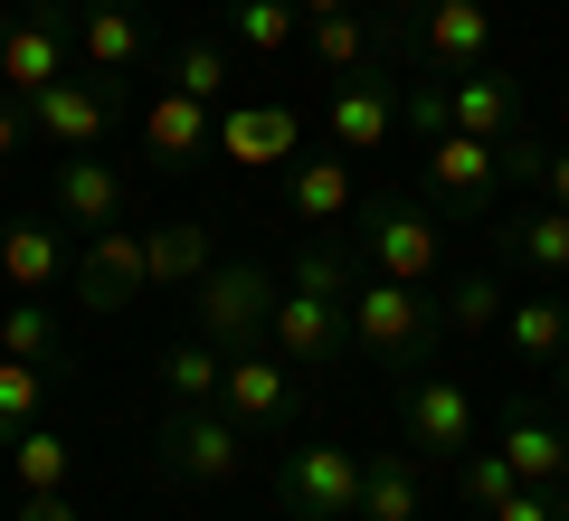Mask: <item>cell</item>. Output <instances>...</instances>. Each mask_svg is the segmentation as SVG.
<instances>
[{
    "label": "cell",
    "mask_w": 569,
    "mask_h": 521,
    "mask_svg": "<svg viewBox=\"0 0 569 521\" xmlns=\"http://www.w3.org/2000/svg\"><path fill=\"white\" fill-rule=\"evenodd\" d=\"M351 265L332 257V247H313L305 265H295V284H276V322H266V351L295 370H323L351 351Z\"/></svg>",
    "instance_id": "cell-1"
},
{
    "label": "cell",
    "mask_w": 569,
    "mask_h": 521,
    "mask_svg": "<svg viewBox=\"0 0 569 521\" xmlns=\"http://www.w3.org/2000/svg\"><path fill=\"white\" fill-rule=\"evenodd\" d=\"M351 247H361V275H389V284H437V265H447V228L418 200H361Z\"/></svg>",
    "instance_id": "cell-2"
},
{
    "label": "cell",
    "mask_w": 569,
    "mask_h": 521,
    "mask_svg": "<svg viewBox=\"0 0 569 521\" xmlns=\"http://www.w3.org/2000/svg\"><path fill=\"white\" fill-rule=\"evenodd\" d=\"M351 341H361L370 361L408 370L427 351V332H437V303H427V284H389V275H351Z\"/></svg>",
    "instance_id": "cell-3"
},
{
    "label": "cell",
    "mask_w": 569,
    "mask_h": 521,
    "mask_svg": "<svg viewBox=\"0 0 569 521\" xmlns=\"http://www.w3.org/2000/svg\"><path fill=\"white\" fill-rule=\"evenodd\" d=\"M266 322H276V275L266 265H209L190 284V332L219 341V351H257Z\"/></svg>",
    "instance_id": "cell-4"
},
{
    "label": "cell",
    "mask_w": 569,
    "mask_h": 521,
    "mask_svg": "<svg viewBox=\"0 0 569 521\" xmlns=\"http://www.w3.org/2000/svg\"><path fill=\"white\" fill-rule=\"evenodd\" d=\"M276 502H284L295 521H361V455H351V445H332V437L295 445V455H284Z\"/></svg>",
    "instance_id": "cell-5"
},
{
    "label": "cell",
    "mask_w": 569,
    "mask_h": 521,
    "mask_svg": "<svg viewBox=\"0 0 569 521\" xmlns=\"http://www.w3.org/2000/svg\"><path fill=\"white\" fill-rule=\"evenodd\" d=\"M162 464L181 483H238L247 474V427L228 418L219 399H209V408H171V418H162Z\"/></svg>",
    "instance_id": "cell-6"
},
{
    "label": "cell",
    "mask_w": 569,
    "mask_h": 521,
    "mask_svg": "<svg viewBox=\"0 0 569 521\" xmlns=\"http://www.w3.org/2000/svg\"><path fill=\"white\" fill-rule=\"evenodd\" d=\"M114 114H123V86L114 77H58V86L29 96V133L58 142V152H96V142L114 133Z\"/></svg>",
    "instance_id": "cell-7"
},
{
    "label": "cell",
    "mask_w": 569,
    "mask_h": 521,
    "mask_svg": "<svg viewBox=\"0 0 569 521\" xmlns=\"http://www.w3.org/2000/svg\"><path fill=\"white\" fill-rule=\"evenodd\" d=\"M67 284H77L86 313H123L133 294H152V265H142V228H96V238L77 247V265H67Z\"/></svg>",
    "instance_id": "cell-8"
},
{
    "label": "cell",
    "mask_w": 569,
    "mask_h": 521,
    "mask_svg": "<svg viewBox=\"0 0 569 521\" xmlns=\"http://www.w3.org/2000/svg\"><path fill=\"white\" fill-rule=\"evenodd\" d=\"M209 133H219V114H209L200 96H181V86H152V96L133 104V152L152 161V171H190V161L209 152Z\"/></svg>",
    "instance_id": "cell-9"
},
{
    "label": "cell",
    "mask_w": 569,
    "mask_h": 521,
    "mask_svg": "<svg viewBox=\"0 0 569 521\" xmlns=\"http://www.w3.org/2000/svg\"><path fill=\"white\" fill-rule=\"evenodd\" d=\"M48 219H67V228H123L133 219V181H123L104 152H58V190H48Z\"/></svg>",
    "instance_id": "cell-10"
},
{
    "label": "cell",
    "mask_w": 569,
    "mask_h": 521,
    "mask_svg": "<svg viewBox=\"0 0 569 521\" xmlns=\"http://www.w3.org/2000/svg\"><path fill=\"white\" fill-rule=\"evenodd\" d=\"M418 58L437 67V77L493 67V10L485 0H418Z\"/></svg>",
    "instance_id": "cell-11"
},
{
    "label": "cell",
    "mask_w": 569,
    "mask_h": 521,
    "mask_svg": "<svg viewBox=\"0 0 569 521\" xmlns=\"http://www.w3.org/2000/svg\"><path fill=\"white\" fill-rule=\"evenodd\" d=\"M284 209H295V228H351V209H361V181H351V152H295L284 161Z\"/></svg>",
    "instance_id": "cell-12"
},
{
    "label": "cell",
    "mask_w": 569,
    "mask_h": 521,
    "mask_svg": "<svg viewBox=\"0 0 569 521\" xmlns=\"http://www.w3.org/2000/svg\"><path fill=\"white\" fill-rule=\"evenodd\" d=\"M67 77V29L48 20V0H29L20 20L0 29V96H39V86H58Z\"/></svg>",
    "instance_id": "cell-13"
},
{
    "label": "cell",
    "mask_w": 569,
    "mask_h": 521,
    "mask_svg": "<svg viewBox=\"0 0 569 521\" xmlns=\"http://www.w3.org/2000/svg\"><path fill=\"white\" fill-rule=\"evenodd\" d=\"M77 58H86V77H142V58H152V29H142V10L133 0H86L77 10Z\"/></svg>",
    "instance_id": "cell-14"
},
{
    "label": "cell",
    "mask_w": 569,
    "mask_h": 521,
    "mask_svg": "<svg viewBox=\"0 0 569 521\" xmlns=\"http://www.w3.org/2000/svg\"><path fill=\"white\" fill-rule=\"evenodd\" d=\"M209 152L238 161V171H266V161H295V152H305V123H295V104H219Z\"/></svg>",
    "instance_id": "cell-15"
},
{
    "label": "cell",
    "mask_w": 569,
    "mask_h": 521,
    "mask_svg": "<svg viewBox=\"0 0 569 521\" xmlns=\"http://www.w3.org/2000/svg\"><path fill=\"white\" fill-rule=\"evenodd\" d=\"M399 427H408V455H466V445H475V399H466V380H408Z\"/></svg>",
    "instance_id": "cell-16"
},
{
    "label": "cell",
    "mask_w": 569,
    "mask_h": 521,
    "mask_svg": "<svg viewBox=\"0 0 569 521\" xmlns=\"http://www.w3.org/2000/svg\"><path fill=\"white\" fill-rule=\"evenodd\" d=\"M493 181H503V142H485V133H427V200H456V209H475V200H493Z\"/></svg>",
    "instance_id": "cell-17"
},
{
    "label": "cell",
    "mask_w": 569,
    "mask_h": 521,
    "mask_svg": "<svg viewBox=\"0 0 569 521\" xmlns=\"http://www.w3.org/2000/svg\"><path fill=\"white\" fill-rule=\"evenodd\" d=\"M67 219H0V284L10 294H58L67 284Z\"/></svg>",
    "instance_id": "cell-18"
},
{
    "label": "cell",
    "mask_w": 569,
    "mask_h": 521,
    "mask_svg": "<svg viewBox=\"0 0 569 521\" xmlns=\"http://www.w3.org/2000/svg\"><path fill=\"white\" fill-rule=\"evenodd\" d=\"M389 133H399V86L389 77L332 86V104H323V142L332 152H389Z\"/></svg>",
    "instance_id": "cell-19"
},
{
    "label": "cell",
    "mask_w": 569,
    "mask_h": 521,
    "mask_svg": "<svg viewBox=\"0 0 569 521\" xmlns=\"http://www.w3.org/2000/svg\"><path fill=\"white\" fill-rule=\"evenodd\" d=\"M219 408L238 427H284L295 418V361H276V351H228V389H219Z\"/></svg>",
    "instance_id": "cell-20"
},
{
    "label": "cell",
    "mask_w": 569,
    "mask_h": 521,
    "mask_svg": "<svg viewBox=\"0 0 569 521\" xmlns=\"http://www.w3.org/2000/svg\"><path fill=\"white\" fill-rule=\"evenodd\" d=\"M437 96H447V123H456V133H485V142H512V133H522V86L493 77V67L447 77Z\"/></svg>",
    "instance_id": "cell-21"
},
{
    "label": "cell",
    "mask_w": 569,
    "mask_h": 521,
    "mask_svg": "<svg viewBox=\"0 0 569 521\" xmlns=\"http://www.w3.org/2000/svg\"><path fill=\"white\" fill-rule=\"evenodd\" d=\"M493 332L512 341V361H531V370H560V361H569V294H512Z\"/></svg>",
    "instance_id": "cell-22"
},
{
    "label": "cell",
    "mask_w": 569,
    "mask_h": 521,
    "mask_svg": "<svg viewBox=\"0 0 569 521\" xmlns=\"http://www.w3.org/2000/svg\"><path fill=\"white\" fill-rule=\"evenodd\" d=\"M142 265H152V294H190L219 257H209L200 219H162V228H142Z\"/></svg>",
    "instance_id": "cell-23"
},
{
    "label": "cell",
    "mask_w": 569,
    "mask_h": 521,
    "mask_svg": "<svg viewBox=\"0 0 569 521\" xmlns=\"http://www.w3.org/2000/svg\"><path fill=\"white\" fill-rule=\"evenodd\" d=\"M152 380H162V399H171V408H209V399L228 389V351L190 332V341H171L162 361H152Z\"/></svg>",
    "instance_id": "cell-24"
},
{
    "label": "cell",
    "mask_w": 569,
    "mask_h": 521,
    "mask_svg": "<svg viewBox=\"0 0 569 521\" xmlns=\"http://www.w3.org/2000/svg\"><path fill=\"white\" fill-rule=\"evenodd\" d=\"M361 521H427L418 455H361Z\"/></svg>",
    "instance_id": "cell-25"
},
{
    "label": "cell",
    "mask_w": 569,
    "mask_h": 521,
    "mask_svg": "<svg viewBox=\"0 0 569 521\" xmlns=\"http://www.w3.org/2000/svg\"><path fill=\"white\" fill-rule=\"evenodd\" d=\"M503 247H512V257H522L541 284H560V275H569V209H560V200L512 209V219H503Z\"/></svg>",
    "instance_id": "cell-26"
},
{
    "label": "cell",
    "mask_w": 569,
    "mask_h": 521,
    "mask_svg": "<svg viewBox=\"0 0 569 521\" xmlns=\"http://www.w3.org/2000/svg\"><path fill=\"white\" fill-rule=\"evenodd\" d=\"M0 455H10V483H20V493H67V474H77V445H67L58 427H39V418H29L20 437H0Z\"/></svg>",
    "instance_id": "cell-27"
},
{
    "label": "cell",
    "mask_w": 569,
    "mask_h": 521,
    "mask_svg": "<svg viewBox=\"0 0 569 521\" xmlns=\"http://www.w3.org/2000/svg\"><path fill=\"white\" fill-rule=\"evenodd\" d=\"M0 351H10V361H39L48 380L67 370V341H58V313H48V294H10V303H0Z\"/></svg>",
    "instance_id": "cell-28"
},
{
    "label": "cell",
    "mask_w": 569,
    "mask_h": 521,
    "mask_svg": "<svg viewBox=\"0 0 569 521\" xmlns=\"http://www.w3.org/2000/svg\"><path fill=\"white\" fill-rule=\"evenodd\" d=\"M228 39H238L247 58H266V67H276L284 48L305 39V10H295V0H228Z\"/></svg>",
    "instance_id": "cell-29"
},
{
    "label": "cell",
    "mask_w": 569,
    "mask_h": 521,
    "mask_svg": "<svg viewBox=\"0 0 569 521\" xmlns=\"http://www.w3.org/2000/svg\"><path fill=\"white\" fill-rule=\"evenodd\" d=\"M493 445H503V464H512V483H560V427H550V418H503V437H493Z\"/></svg>",
    "instance_id": "cell-30"
},
{
    "label": "cell",
    "mask_w": 569,
    "mask_h": 521,
    "mask_svg": "<svg viewBox=\"0 0 569 521\" xmlns=\"http://www.w3.org/2000/svg\"><path fill=\"white\" fill-rule=\"evenodd\" d=\"M162 86H181V96H200L209 114H219V104H228V48L219 39H181L162 58Z\"/></svg>",
    "instance_id": "cell-31"
},
{
    "label": "cell",
    "mask_w": 569,
    "mask_h": 521,
    "mask_svg": "<svg viewBox=\"0 0 569 521\" xmlns=\"http://www.w3.org/2000/svg\"><path fill=\"white\" fill-rule=\"evenodd\" d=\"M305 48L332 67V77L370 67V29H361V10H332V20H305Z\"/></svg>",
    "instance_id": "cell-32"
},
{
    "label": "cell",
    "mask_w": 569,
    "mask_h": 521,
    "mask_svg": "<svg viewBox=\"0 0 569 521\" xmlns=\"http://www.w3.org/2000/svg\"><path fill=\"white\" fill-rule=\"evenodd\" d=\"M503 275H456L447 284V332H493V322H503Z\"/></svg>",
    "instance_id": "cell-33"
},
{
    "label": "cell",
    "mask_w": 569,
    "mask_h": 521,
    "mask_svg": "<svg viewBox=\"0 0 569 521\" xmlns=\"http://www.w3.org/2000/svg\"><path fill=\"white\" fill-rule=\"evenodd\" d=\"M39 408H48V370H39V361H10V351H0V437H20Z\"/></svg>",
    "instance_id": "cell-34"
},
{
    "label": "cell",
    "mask_w": 569,
    "mask_h": 521,
    "mask_svg": "<svg viewBox=\"0 0 569 521\" xmlns=\"http://www.w3.org/2000/svg\"><path fill=\"white\" fill-rule=\"evenodd\" d=\"M485 521H569V493H560V483H512Z\"/></svg>",
    "instance_id": "cell-35"
},
{
    "label": "cell",
    "mask_w": 569,
    "mask_h": 521,
    "mask_svg": "<svg viewBox=\"0 0 569 521\" xmlns=\"http://www.w3.org/2000/svg\"><path fill=\"white\" fill-rule=\"evenodd\" d=\"M503 493H512V464H503V445H493V455H475V445H466V502H475V512H493Z\"/></svg>",
    "instance_id": "cell-36"
},
{
    "label": "cell",
    "mask_w": 569,
    "mask_h": 521,
    "mask_svg": "<svg viewBox=\"0 0 569 521\" xmlns=\"http://www.w3.org/2000/svg\"><path fill=\"white\" fill-rule=\"evenodd\" d=\"M531 181H541L550 200L569 209V142H541V161H531Z\"/></svg>",
    "instance_id": "cell-37"
},
{
    "label": "cell",
    "mask_w": 569,
    "mask_h": 521,
    "mask_svg": "<svg viewBox=\"0 0 569 521\" xmlns=\"http://www.w3.org/2000/svg\"><path fill=\"white\" fill-rule=\"evenodd\" d=\"M20 521H86L67 493H20Z\"/></svg>",
    "instance_id": "cell-38"
},
{
    "label": "cell",
    "mask_w": 569,
    "mask_h": 521,
    "mask_svg": "<svg viewBox=\"0 0 569 521\" xmlns=\"http://www.w3.org/2000/svg\"><path fill=\"white\" fill-rule=\"evenodd\" d=\"M20 142H29V104H20V96H0V161L20 152Z\"/></svg>",
    "instance_id": "cell-39"
},
{
    "label": "cell",
    "mask_w": 569,
    "mask_h": 521,
    "mask_svg": "<svg viewBox=\"0 0 569 521\" xmlns=\"http://www.w3.org/2000/svg\"><path fill=\"white\" fill-rule=\"evenodd\" d=\"M295 10H305V20H332V10H361V0H295Z\"/></svg>",
    "instance_id": "cell-40"
},
{
    "label": "cell",
    "mask_w": 569,
    "mask_h": 521,
    "mask_svg": "<svg viewBox=\"0 0 569 521\" xmlns=\"http://www.w3.org/2000/svg\"><path fill=\"white\" fill-rule=\"evenodd\" d=\"M560 493H569V445H560Z\"/></svg>",
    "instance_id": "cell-41"
},
{
    "label": "cell",
    "mask_w": 569,
    "mask_h": 521,
    "mask_svg": "<svg viewBox=\"0 0 569 521\" xmlns=\"http://www.w3.org/2000/svg\"><path fill=\"white\" fill-rule=\"evenodd\" d=\"M560 408H569V361H560Z\"/></svg>",
    "instance_id": "cell-42"
},
{
    "label": "cell",
    "mask_w": 569,
    "mask_h": 521,
    "mask_svg": "<svg viewBox=\"0 0 569 521\" xmlns=\"http://www.w3.org/2000/svg\"><path fill=\"white\" fill-rule=\"evenodd\" d=\"M77 10H86V0H77Z\"/></svg>",
    "instance_id": "cell-43"
}]
</instances>
